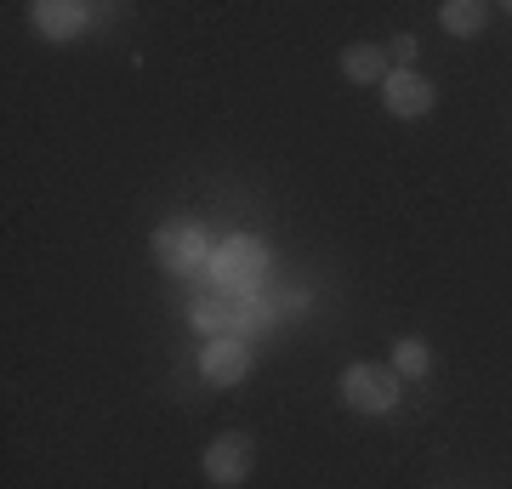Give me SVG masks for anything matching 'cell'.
I'll return each mask as SVG.
<instances>
[{
    "mask_svg": "<svg viewBox=\"0 0 512 489\" xmlns=\"http://www.w3.org/2000/svg\"><path fill=\"white\" fill-rule=\"evenodd\" d=\"M382 109L393 120H427V114L439 109V86L421 69H393L382 80Z\"/></svg>",
    "mask_w": 512,
    "mask_h": 489,
    "instance_id": "obj_5",
    "label": "cell"
},
{
    "mask_svg": "<svg viewBox=\"0 0 512 489\" xmlns=\"http://www.w3.org/2000/svg\"><path fill=\"white\" fill-rule=\"evenodd\" d=\"M439 23H444V35L478 40L484 29H490V6H484V0H444V6H439Z\"/></svg>",
    "mask_w": 512,
    "mask_h": 489,
    "instance_id": "obj_9",
    "label": "cell"
},
{
    "mask_svg": "<svg viewBox=\"0 0 512 489\" xmlns=\"http://www.w3.org/2000/svg\"><path fill=\"white\" fill-rule=\"evenodd\" d=\"M393 370H399V381H421L427 376V370H433V347L421 342V336H399V342H393Z\"/></svg>",
    "mask_w": 512,
    "mask_h": 489,
    "instance_id": "obj_10",
    "label": "cell"
},
{
    "mask_svg": "<svg viewBox=\"0 0 512 489\" xmlns=\"http://www.w3.org/2000/svg\"><path fill=\"white\" fill-rule=\"evenodd\" d=\"M507 12H512V6H507Z\"/></svg>",
    "mask_w": 512,
    "mask_h": 489,
    "instance_id": "obj_13",
    "label": "cell"
},
{
    "mask_svg": "<svg viewBox=\"0 0 512 489\" xmlns=\"http://www.w3.org/2000/svg\"><path fill=\"white\" fill-rule=\"evenodd\" d=\"M251 364H256V353L245 336H211L200 347V376L211 387H239V381L251 376Z\"/></svg>",
    "mask_w": 512,
    "mask_h": 489,
    "instance_id": "obj_6",
    "label": "cell"
},
{
    "mask_svg": "<svg viewBox=\"0 0 512 489\" xmlns=\"http://www.w3.org/2000/svg\"><path fill=\"white\" fill-rule=\"evenodd\" d=\"M92 18H97V6H86V0H35L29 6V23L46 40H80L92 29Z\"/></svg>",
    "mask_w": 512,
    "mask_h": 489,
    "instance_id": "obj_7",
    "label": "cell"
},
{
    "mask_svg": "<svg viewBox=\"0 0 512 489\" xmlns=\"http://www.w3.org/2000/svg\"><path fill=\"white\" fill-rule=\"evenodd\" d=\"M211 239H205V228L194 217H171V222H160L154 228V262H160L165 273H194V268H211Z\"/></svg>",
    "mask_w": 512,
    "mask_h": 489,
    "instance_id": "obj_3",
    "label": "cell"
},
{
    "mask_svg": "<svg viewBox=\"0 0 512 489\" xmlns=\"http://www.w3.org/2000/svg\"><path fill=\"white\" fill-rule=\"evenodd\" d=\"M387 46V63L393 69H416V35H393V40H382Z\"/></svg>",
    "mask_w": 512,
    "mask_h": 489,
    "instance_id": "obj_12",
    "label": "cell"
},
{
    "mask_svg": "<svg viewBox=\"0 0 512 489\" xmlns=\"http://www.w3.org/2000/svg\"><path fill=\"white\" fill-rule=\"evenodd\" d=\"M188 325L205 330V336H239L245 313H239V308H222V302H200V308L188 313Z\"/></svg>",
    "mask_w": 512,
    "mask_h": 489,
    "instance_id": "obj_11",
    "label": "cell"
},
{
    "mask_svg": "<svg viewBox=\"0 0 512 489\" xmlns=\"http://www.w3.org/2000/svg\"><path fill=\"white\" fill-rule=\"evenodd\" d=\"M268 245L251 234H234V239H222L217 251H211V279H217L222 290H239V296H251L262 279H268Z\"/></svg>",
    "mask_w": 512,
    "mask_h": 489,
    "instance_id": "obj_2",
    "label": "cell"
},
{
    "mask_svg": "<svg viewBox=\"0 0 512 489\" xmlns=\"http://www.w3.org/2000/svg\"><path fill=\"white\" fill-rule=\"evenodd\" d=\"M336 69H342V80H348V86H382L387 74H393V63H387L382 40H353V46H342Z\"/></svg>",
    "mask_w": 512,
    "mask_h": 489,
    "instance_id": "obj_8",
    "label": "cell"
},
{
    "mask_svg": "<svg viewBox=\"0 0 512 489\" xmlns=\"http://www.w3.org/2000/svg\"><path fill=\"white\" fill-rule=\"evenodd\" d=\"M251 467H256L251 433H222V438H211V444H205L200 472H205V478H211L217 489H239L245 478H251Z\"/></svg>",
    "mask_w": 512,
    "mask_h": 489,
    "instance_id": "obj_4",
    "label": "cell"
},
{
    "mask_svg": "<svg viewBox=\"0 0 512 489\" xmlns=\"http://www.w3.org/2000/svg\"><path fill=\"white\" fill-rule=\"evenodd\" d=\"M336 399L348 404L353 416H393L404 399V381L393 364H376V359H359L342 370V381H336Z\"/></svg>",
    "mask_w": 512,
    "mask_h": 489,
    "instance_id": "obj_1",
    "label": "cell"
}]
</instances>
